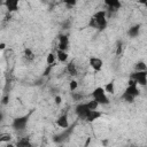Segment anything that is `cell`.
<instances>
[{"mask_svg": "<svg viewBox=\"0 0 147 147\" xmlns=\"http://www.w3.org/2000/svg\"><path fill=\"white\" fill-rule=\"evenodd\" d=\"M101 116H102V113L101 111H99V110H90V113L87 114L85 121L86 122H94L98 118H100Z\"/></svg>", "mask_w": 147, "mask_h": 147, "instance_id": "13", "label": "cell"}, {"mask_svg": "<svg viewBox=\"0 0 147 147\" xmlns=\"http://www.w3.org/2000/svg\"><path fill=\"white\" fill-rule=\"evenodd\" d=\"M52 68H53V65H47V69L44 71V75H49V71L52 70Z\"/></svg>", "mask_w": 147, "mask_h": 147, "instance_id": "28", "label": "cell"}, {"mask_svg": "<svg viewBox=\"0 0 147 147\" xmlns=\"http://www.w3.org/2000/svg\"><path fill=\"white\" fill-rule=\"evenodd\" d=\"M140 94V91L138 88V85L132 80L130 79L129 80V84H127V87L125 88L124 93L122 94V99L125 101V102H129V103H132L134 101V99Z\"/></svg>", "mask_w": 147, "mask_h": 147, "instance_id": "2", "label": "cell"}, {"mask_svg": "<svg viewBox=\"0 0 147 147\" xmlns=\"http://www.w3.org/2000/svg\"><path fill=\"white\" fill-rule=\"evenodd\" d=\"M72 99L76 100V101H79L80 99H83V95L82 94H77L76 92H72Z\"/></svg>", "mask_w": 147, "mask_h": 147, "instance_id": "25", "label": "cell"}, {"mask_svg": "<svg viewBox=\"0 0 147 147\" xmlns=\"http://www.w3.org/2000/svg\"><path fill=\"white\" fill-rule=\"evenodd\" d=\"M72 130H74V126H69V127L64 129L62 133H59V134L54 136L53 140H54L55 142H59V144H60V142H63V141H64V140H67V139H68V137L71 134Z\"/></svg>", "mask_w": 147, "mask_h": 147, "instance_id": "7", "label": "cell"}, {"mask_svg": "<svg viewBox=\"0 0 147 147\" xmlns=\"http://www.w3.org/2000/svg\"><path fill=\"white\" fill-rule=\"evenodd\" d=\"M134 70L136 71H146L147 70V65L144 61H139L134 64Z\"/></svg>", "mask_w": 147, "mask_h": 147, "instance_id": "19", "label": "cell"}, {"mask_svg": "<svg viewBox=\"0 0 147 147\" xmlns=\"http://www.w3.org/2000/svg\"><path fill=\"white\" fill-rule=\"evenodd\" d=\"M57 49L67 52L69 48V37L67 34H59V44H57Z\"/></svg>", "mask_w": 147, "mask_h": 147, "instance_id": "8", "label": "cell"}, {"mask_svg": "<svg viewBox=\"0 0 147 147\" xmlns=\"http://www.w3.org/2000/svg\"><path fill=\"white\" fill-rule=\"evenodd\" d=\"M29 115H24V116H18L16 118L13 119V123H11V126L14 130L16 131H23L25 130L26 125H28V122H29Z\"/></svg>", "mask_w": 147, "mask_h": 147, "instance_id": "4", "label": "cell"}, {"mask_svg": "<svg viewBox=\"0 0 147 147\" xmlns=\"http://www.w3.org/2000/svg\"><path fill=\"white\" fill-rule=\"evenodd\" d=\"M77 87H78V83H77V80H75V79L70 80V83H69V90H70L71 92H75V91L77 90Z\"/></svg>", "mask_w": 147, "mask_h": 147, "instance_id": "24", "label": "cell"}, {"mask_svg": "<svg viewBox=\"0 0 147 147\" xmlns=\"http://www.w3.org/2000/svg\"><path fill=\"white\" fill-rule=\"evenodd\" d=\"M61 101H62V99H61V96H59V95H56V96H55V103H56V105H60V103H61Z\"/></svg>", "mask_w": 147, "mask_h": 147, "instance_id": "29", "label": "cell"}, {"mask_svg": "<svg viewBox=\"0 0 147 147\" xmlns=\"http://www.w3.org/2000/svg\"><path fill=\"white\" fill-rule=\"evenodd\" d=\"M62 26H63L62 29H65V30L69 29V28H70V21H65V22L62 24Z\"/></svg>", "mask_w": 147, "mask_h": 147, "instance_id": "26", "label": "cell"}, {"mask_svg": "<svg viewBox=\"0 0 147 147\" xmlns=\"http://www.w3.org/2000/svg\"><path fill=\"white\" fill-rule=\"evenodd\" d=\"M92 98L95 102H98V105L106 106L109 103V99L107 96V93L105 92L103 87H101V86H99L92 91Z\"/></svg>", "mask_w": 147, "mask_h": 147, "instance_id": "3", "label": "cell"}, {"mask_svg": "<svg viewBox=\"0 0 147 147\" xmlns=\"http://www.w3.org/2000/svg\"><path fill=\"white\" fill-rule=\"evenodd\" d=\"M105 5L108 7V9L110 11H116V10H118L122 7L121 1H118V0H106Z\"/></svg>", "mask_w": 147, "mask_h": 147, "instance_id": "11", "label": "cell"}, {"mask_svg": "<svg viewBox=\"0 0 147 147\" xmlns=\"http://www.w3.org/2000/svg\"><path fill=\"white\" fill-rule=\"evenodd\" d=\"M56 59H57L60 62H67V61H68V53L64 52V51L57 49V52H56Z\"/></svg>", "mask_w": 147, "mask_h": 147, "instance_id": "17", "label": "cell"}, {"mask_svg": "<svg viewBox=\"0 0 147 147\" xmlns=\"http://www.w3.org/2000/svg\"><path fill=\"white\" fill-rule=\"evenodd\" d=\"M103 90H105V92H106V93L114 94V93H115V84H114V82L108 83V84H107V85L103 87Z\"/></svg>", "mask_w": 147, "mask_h": 147, "instance_id": "20", "label": "cell"}, {"mask_svg": "<svg viewBox=\"0 0 147 147\" xmlns=\"http://www.w3.org/2000/svg\"><path fill=\"white\" fill-rule=\"evenodd\" d=\"M67 71H68V74L70 75V76H76L77 75V68H76V64L74 63V62H69L68 64H67Z\"/></svg>", "mask_w": 147, "mask_h": 147, "instance_id": "18", "label": "cell"}, {"mask_svg": "<svg viewBox=\"0 0 147 147\" xmlns=\"http://www.w3.org/2000/svg\"><path fill=\"white\" fill-rule=\"evenodd\" d=\"M11 139V136L8 134V133H3V134H0V142H9Z\"/></svg>", "mask_w": 147, "mask_h": 147, "instance_id": "23", "label": "cell"}, {"mask_svg": "<svg viewBox=\"0 0 147 147\" xmlns=\"http://www.w3.org/2000/svg\"><path fill=\"white\" fill-rule=\"evenodd\" d=\"M8 100H9V96L6 95V96L2 99V103H3V105H7V103H8Z\"/></svg>", "mask_w": 147, "mask_h": 147, "instance_id": "31", "label": "cell"}, {"mask_svg": "<svg viewBox=\"0 0 147 147\" xmlns=\"http://www.w3.org/2000/svg\"><path fill=\"white\" fill-rule=\"evenodd\" d=\"M76 1H67L65 2V6H68V7H74V6H76Z\"/></svg>", "mask_w": 147, "mask_h": 147, "instance_id": "27", "label": "cell"}, {"mask_svg": "<svg viewBox=\"0 0 147 147\" xmlns=\"http://www.w3.org/2000/svg\"><path fill=\"white\" fill-rule=\"evenodd\" d=\"M140 32V24H136V25H132L129 30H127V34L131 37V38H134L139 34Z\"/></svg>", "mask_w": 147, "mask_h": 147, "instance_id": "15", "label": "cell"}, {"mask_svg": "<svg viewBox=\"0 0 147 147\" xmlns=\"http://www.w3.org/2000/svg\"><path fill=\"white\" fill-rule=\"evenodd\" d=\"M56 125L57 126H60L61 129H67V127H69V121H68V116H67V114H63V115H61L57 119H56Z\"/></svg>", "mask_w": 147, "mask_h": 147, "instance_id": "12", "label": "cell"}, {"mask_svg": "<svg viewBox=\"0 0 147 147\" xmlns=\"http://www.w3.org/2000/svg\"><path fill=\"white\" fill-rule=\"evenodd\" d=\"M3 6L7 8V10L9 13H14L20 9L18 0H6V1H3Z\"/></svg>", "mask_w": 147, "mask_h": 147, "instance_id": "10", "label": "cell"}, {"mask_svg": "<svg viewBox=\"0 0 147 147\" xmlns=\"http://www.w3.org/2000/svg\"><path fill=\"white\" fill-rule=\"evenodd\" d=\"M5 48H6V44L1 42V44H0V49H5Z\"/></svg>", "mask_w": 147, "mask_h": 147, "instance_id": "32", "label": "cell"}, {"mask_svg": "<svg viewBox=\"0 0 147 147\" xmlns=\"http://www.w3.org/2000/svg\"><path fill=\"white\" fill-rule=\"evenodd\" d=\"M121 52H122V44L119 42V45L117 46V52H116V54H117V55H119V54H121Z\"/></svg>", "mask_w": 147, "mask_h": 147, "instance_id": "30", "label": "cell"}, {"mask_svg": "<svg viewBox=\"0 0 147 147\" xmlns=\"http://www.w3.org/2000/svg\"><path fill=\"white\" fill-rule=\"evenodd\" d=\"M88 25L98 29L100 31L105 30L107 28V11L106 10H98L96 13H94L92 15V17L90 18Z\"/></svg>", "mask_w": 147, "mask_h": 147, "instance_id": "1", "label": "cell"}, {"mask_svg": "<svg viewBox=\"0 0 147 147\" xmlns=\"http://www.w3.org/2000/svg\"><path fill=\"white\" fill-rule=\"evenodd\" d=\"M15 146L16 147H32V142H31L30 138L23 137V138H21V139L17 140V142H16Z\"/></svg>", "mask_w": 147, "mask_h": 147, "instance_id": "14", "label": "cell"}, {"mask_svg": "<svg viewBox=\"0 0 147 147\" xmlns=\"http://www.w3.org/2000/svg\"><path fill=\"white\" fill-rule=\"evenodd\" d=\"M86 106H87V108H88L90 110H96V109H98V107H99L98 102H95L94 100H91V101L86 102Z\"/></svg>", "mask_w": 147, "mask_h": 147, "instance_id": "22", "label": "cell"}, {"mask_svg": "<svg viewBox=\"0 0 147 147\" xmlns=\"http://www.w3.org/2000/svg\"><path fill=\"white\" fill-rule=\"evenodd\" d=\"M75 113H76V115H77L80 119H84V121H85L87 114L90 113V109L87 108L86 103L82 102V103H78V105L76 106V108H75Z\"/></svg>", "mask_w": 147, "mask_h": 147, "instance_id": "6", "label": "cell"}, {"mask_svg": "<svg viewBox=\"0 0 147 147\" xmlns=\"http://www.w3.org/2000/svg\"><path fill=\"white\" fill-rule=\"evenodd\" d=\"M55 59H56V55H55L54 53H49V54L47 55V57H46V63H47V65H54Z\"/></svg>", "mask_w": 147, "mask_h": 147, "instance_id": "21", "label": "cell"}, {"mask_svg": "<svg viewBox=\"0 0 147 147\" xmlns=\"http://www.w3.org/2000/svg\"><path fill=\"white\" fill-rule=\"evenodd\" d=\"M2 119H3V114H2V113H0V122H1Z\"/></svg>", "mask_w": 147, "mask_h": 147, "instance_id": "34", "label": "cell"}, {"mask_svg": "<svg viewBox=\"0 0 147 147\" xmlns=\"http://www.w3.org/2000/svg\"><path fill=\"white\" fill-rule=\"evenodd\" d=\"M130 79H132L137 85L145 86L147 84V70L146 71H134L131 74Z\"/></svg>", "mask_w": 147, "mask_h": 147, "instance_id": "5", "label": "cell"}, {"mask_svg": "<svg viewBox=\"0 0 147 147\" xmlns=\"http://www.w3.org/2000/svg\"><path fill=\"white\" fill-rule=\"evenodd\" d=\"M6 147H16L14 144H10V142H7V145H6Z\"/></svg>", "mask_w": 147, "mask_h": 147, "instance_id": "33", "label": "cell"}, {"mask_svg": "<svg viewBox=\"0 0 147 147\" xmlns=\"http://www.w3.org/2000/svg\"><path fill=\"white\" fill-rule=\"evenodd\" d=\"M90 67L94 70V71H100L103 67V61L100 59V57H96V56H92L90 57Z\"/></svg>", "mask_w": 147, "mask_h": 147, "instance_id": "9", "label": "cell"}, {"mask_svg": "<svg viewBox=\"0 0 147 147\" xmlns=\"http://www.w3.org/2000/svg\"><path fill=\"white\" fill-rule=\"evenodd\" d=\"M24 59H25L28 62H31V61L34 60V53L32 52L31 48L26 47V48L24 49Z\"/></svg>", "mask_w": 147, "mask_h": 147, "instance_id": "16", "label": "cell"}]
</instances>
